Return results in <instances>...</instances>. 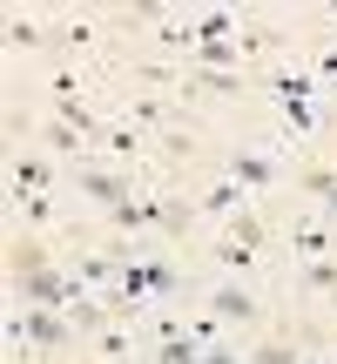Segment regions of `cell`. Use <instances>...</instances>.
<instances>
[{"instance_id": "obj_1", "label": "cell", "mask_w": 337, "mask_h": 364, "mask_svg": "<svg viewBox=\"0 0 337 364\" xmlns=\"http://www.w3.org/2000/svg\"><path fill=\"white\" fill-rule=\"evenodd\" d=\"M277 176L284 169H277L270 156H257V149H236L230 156V182H243V189H277Z\"/></svg>"}, {"instance_id": "obj_2", "label": "cell", "mask_w": 337, "mask_h": 364, "mask_svg": "<svg viewBox=\"0 0 337 364\" xmlns=\"http://www.w3.org/2000/svg\"><path fill=\"white\" fill-rule=\"evenodd\" d=\"M209 317H216V324H257V297H250L243 284H223L216 297H209Z\"/></svg>"}, {"instance_id": "obj_3", "label": "cell", "mask_w": 337, "mask_h": 364, "mask_svg": "<svg viewBox=\"0 0 337 364\" xmlns=\"http://www.w3.org/2000/svg\"><path fill=\"white\" fill-rule=\"evenodd\" d=\"M108 223H115V230H162V196H156V203H135V196H129V203H115V209H108Z\"/></svg>"}, {"instance_id": "obj_4", "label": "cell", "mask_w": 337, "mask_h": 364, "mask_svg": "<svg viewBox=\"0 0 337 364\" xmlns=\"http://www.w3.org/2000/svg\"><path fill=\"white\" fill-rule=\"evenodd\" d=\"M34 270H54V257L34 243V236H14L7 243V277H34Z\"/></svg>"}, {"instance_id": "obj_5", "label": "cell", "mask_w": 337, "mask_h": 364, "mask_svg": "<svg viewBox=\"0 0 337 364\" xmlns=\"http://www.w3.org/2000/svg\"><path fill=\"white\" fill-rule=\"evenodd\" d=\"M75 189H81V196H95V203H108V209H115V203H129V176H102V169H81V176H75Z\"/></svg>"}, {"instance_id": "obj_6", "label": "cell", "mask_w": 337, "mask_h": 364, "mask_svg": "<svg viewBox=\"0 0 337 364\" xmlns=\"http://www.w3.org/2000/svg\"><path fill=\"white\" fill-rule=\"evenodd\" d=\"M189 88H203V95H243V68H189Z\"/></svg>"}, {"instance_id": "obj_7", "label": "cell", "mask_w": 337, "mask_h": 364, "mask_svg": "<svg viewBox=\"0 0 337 364\" xmlns=\"http://www.w3.org/2000/svg\"><path fill=\"white\" fill-rule=\"evenodd\" d=\"M7 189L14 196H41V189H48V162H41V156H21V162H14V176H7Z\"/></svg>"}, {"instance_id": "obj_8", "label": "cell", "mask_w": 337, "mask_h": 364, "mask_svg": "<svg viewBox=\"0 0 337 364\" xmlns=\"http://www.w3.org/2000/svg\"><path fill=\"white\" fill-rule=\"evenodd\" d=\"M230 243H243V250H263V243H270V230H263L257 209H236V216H230Z\"/></svg>"}, {"instance_id": "obj_9", "label": "cell", "mask_w": 337, "mask_h": 364, "mask_svg": "<svg viewBox=\"0 0 337 364\" xmlns=\"http://www.w3.org/2000/svg\"><path fill=\"white\" fill-rule=\"evenodd\" d=\"M156 364H203V338H162V351H156Z\"/></svg>"}, {"instance_id": "obj_10", "label": "cell", "mask_w": 337, "mask_h": 364, "mask_svg": "<svg viewBox=\"0 0 337 364\" xmlns=\"http://www.w3.org/2000/svg\"><path fill=\"white\" fill-rule=\"evenodd\" d=\"M290 243H297V250H304L311 263H317V257H331V236L317 230V223H290Z\"/></svg>"}, {"instance_id": "obj_11", "label": "cell", "mask_w": 337, "mask_h": 364, "mask_svg": "<svg viewBox=\"0 0 337 364\" xmlns=\"http://www.w3.org/2000/svg\"><path fill=\"white\" fill-rule=\"evenodd\" d=\"M129 122H142V129H162V122H168V102H162V95H135V102H129Z\"/></svg>"}, {"instance_id": "obj_12", "label": "cell", "mask_w": 337, "mask_h": 364, "mask_svg": "<svg viewBox=\"0 0 337 364\" xmlns=\"http://www.w3.org/2000/svg\"><path fill=\"white\" fill-rule=\"evenodd\" d=\"M7 41H14V48H48V34H41L27 14H7Z\"/></svg>"}, {"instance_id": "obj_13", "label": "cell", "mask_w": 337, "mask_h": 364, "mask_svg": "<svg viewBox=\"0 0 337 364\" xmlns=\"http://www.w3.org/2000/svg\"><path fill=\"white\" fill-rule=\"evenodd\" d=\"M270 95H277V102H311L317 88H311V75H277V81H270Z\"/></svg>"}, {"instance_id": "obj_14", "label": "cell", "mask_w": 337, "mask_h": 364, "mask_svg": "<svg viewBox=\"0 0 337 364\" xmlns=\"http://www.w3.org/2000/svg\"><path fill=\"white\" fill-rule=\"evenodd\" d=\"M243 364H304V358H297V351H290V344H284V338H270V344H257V351H250Z\"/></svg>"}, {"instance_id": "obj_15", "label": "cell", "mask_w": 337, "mask_h": 364, "mask_svg": "<svg viewBox=\"0 0 337 364\" xmlns=\"http://www.w3.org/2000/svg\"><path fill=\"white\" fill-rule=\"evenodd\" d=\"M304 284H311V290H337V257H317V263H304Z\"/></svg>"}, {"instance_id": "obj_16", "label": "cell", "mask_w": 337, "mask_h": 364, "mask_svg": "<svg viewBox=\"0 0 337 364\" xmlns=\"http://www.w3.org/2000/svg\"><path fill=\"white\" fill-rule=\"evenodd\" d=\"M297 189H304V196H331V189H337V169H304Z\"/></svg>"}, {"instance_id": "obj_17", "label": "cell", "mask_w": 337, "mask_h": 364, "mask_svg": "<svg viewBox=\"0 0 337 364\" xmlns=\"http://www.w3.org/2000/svg\"><path fill=\"white\" fill-rule=\"evenodd\" d=\"M216 263H223V270H250V263H257V250H243V243H230V236H223Z\"/></svg>"}, {"instance_id": "obj_18", "label": "cell", "mask_w": 337, "mask_h": 364, "mask_svg": "<svg viewBox=\"0 0 337 364\" xmlns=\"http://www.w3.org/2000/svg\"><path fill=\"white\" fill-rule=\"evenodd\" d=\"M95 351H102V358H129V331H122V324H108L102 338H95Z\"/></svg>"}, {"instance_id": "obj_19", "label": "cell", "mask_w": 337, "mask_h": 364, "mask_svg": "<svg viewBox=\"0 0 337 364\" xmlns=\"http://www.w3.org/2000/svg\"><path fill=\"white\" fill-rule=\"evenodd\" d=\"M14 203H21V216H27V223H48V216H54L48 196H14Z\"/></svg>"}, {"instance_id": "obj_20", "label": "cell", "mask_w": 337, "mask_h": 364, "mask_svg": "<svg viewBox=\"0 0 337 364\" xmlns=\"http://www.w3.org/2000/svg\"><path fill=\"white\" fill-rule=\"evenodd\" d=\"M41 142H48V149H81V135L68 129V122H48V135H41Z\"/></svg>"}, {"instance_id": "obj_21", "label": "cell", "mask_w": 337, "mask_h": 364, "mask_svg": "<svg viewBox=\"0 0 337 364\" xmlns=\"http://www.w3.org/2000/svg\"><path fill=\"white\" fill-rule=\"evenodd\" d=\"M108 149H122V156H135V149H142V135H135V129H108Z\"/></svg>"}, {"instance_id": "obj_22", "label": "cell", "mask_w": 337, "mask_h": 364, "mask_svg": "<svg viewBox=\"0 0 337 364\" xmlns=\"http://www.w3.org/2000/svg\"><path fill=\"white\" fill-rule=\"evenodd\" d=\"M317 68H324V75H331V81H337V54H324V61H317Z\"/></svg>"}, {"instance_id": "obj_23", "label": "cell", "mask_w": 337, "mask_h": 364, "mask_svg": "<svg viewBox=\"0 0 337 364\" xmlns=\"http://www.w3.org/2000/svg\"><path fill=\"white\" fill-rule=\"evenodd\" d=\"M324 209H331V216H337V189H331V196H324Z\"/></svg>"}, {"instance_id": "obj_24", "label": "cell", "mask_w": 337, "mask_h": 364, "mask_svg": "<svg viewBox=\"0 0 337 364\" xmlns=\"http://www.w3.org/2000/svg\"><path fill=\"white\" fill-rule=\"evenodd\" d=\"M304 364H324V358H304Z\"/></svg>"}, {"instance_id": "obj_25", "label": "cell", "mask_w": 337, "mask_h": 364, "mask_svg": "<svg viewBox=\"0 0 337 364\" xmlns=\"http://www.w3.org/2000/svg\"><path fill=\"white\" fill-rule=\"evenodd\" d=\"M331 304H337V290H331Z\"/></svg>"}]
</instances>
